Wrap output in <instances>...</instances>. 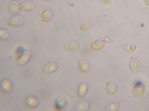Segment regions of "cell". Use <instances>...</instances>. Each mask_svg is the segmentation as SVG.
<instances>
[{
	"instance_id": "obj_3",
	"label": "cell",
	"mask_w": 149,
	"mask_h": 111,
	"mask_svg": "<svg viewBox=\"0 0 149 111\" xmlns=\"http://www.w3.org/2000/svg\"><path fill=\"white\" fill-rule=\"evenodd\" d=\"M59 68L58 64L56 62H50L47 64L43 69V73L46 75L53 74Z\"/></svg>"
},
{
	"instance_id": "obj_22",
	"label": "cell",
	"mask_w": 149,
	"mask_h": 111,
	"mask_svg": "<svg viewBox=\"0 0 149 111\" xmlns=\"http://www.w3.org/2000/svg\"><path fill=\"white\" fill-rule=\"evenodd\" d=\"M25 51H24V49L22 46H20V47L17 48V49L15 50V55L19 58L22 54L24 53V52Z\"/></svg>"
},
{
	"instance_id": "obj_12",
	"label": "cell",
	"mask_w": 149,
	"mask_h": 111,
	"mask_svg": "<svg viewBox=\"0 0 149 111\" xmlns=\"http://www.w3.org/2000/svg\"><path fill=\"white\" fill-rule=\"evenodd\" d=\"M21 10L22 11H30L35 8V4L30 1H25L20 4Z\"/></svg>"
},
{
	"instance_id": "obj_15",
	"label": "cell",
	"mask_w": 149,
	"mask_h": 111,
	"mask_svg": "<svg viewBox=\"0 0 149 111\" xmlns=\"http://www.w3.org/2000/svg\"><path fill=\"white\" fill-rule=\"evenodd\" d=\"M78 68H79L80 71L85 73L89 71L91 66L89 63L86 60H81L79 62Z\"/></svg>"
},
{
	"instance_id": "obj_9",
	"label": "cell",
	"mask_w": 149,
	"mask_h": 111,
	"mask_svg": "<svg viewBox=\"0 0 149 111\" xmlns=\"http://www.w3.org/2000/svg\"><path fill=\"white\" fill-rule=\"evenodd\" d=\"M54 16L53 11L50 9H47L42 12L41 15V20L44 22H47L52 20Z\"/></svg>"
},
{
	"instance_id": "obj_14",
	"label": "cell",
	"mask_w": 149,
	"mask_h": 111,
	"mask_svg": "<svg viewBox=\"0 0 149 111\" xmlns=\"http://www.w3.org/2000/svg\"><path fill=\"white\" fill-rule=\"evenodd\" d=\"M26 103L28 106L31 108H35L38 105L39 101L36 97H29L26 99Z\"/></svg>"
},
{
	"instance_id": "obj_8",
	"label": "cell",
	"mask_w": 149,
	"mask_h": 111,
	"mask_svg": "<svg viewBox=\"0 0 149 111\" xmlns=\"http://www.w3.org/2000/svg\"><path fill=\"white\" fill-rule=\"evenodd\" d=\"M88 85L86 82L81 83L79 85L78 88L77 93L78 97L80 99H83L85 97L88 90Z\"/></svg>"
},
{
	"instance_id": "obj_19",
	"label": "cell",
	"mask_w": 149,
	"mask_h": 111,
	"mask_svg": "<svg viewBox=\"0 0 149 111\" xmlns=\"http://www.w3.org/2000/svg\"><path fill=\"white\" fill-rule=\"evenodd\" d=\"M92 28V24L89 22H85L81 24L80 30L81 31L87 32Z\"/></svg>"
},
{
	"instance_id": "obj_4",
	"label": "cell",
	"mask_w": 149,
	"mask_h": 111,
	"mask_svg": "<svg viewBox=\"0 0 149 111\" xmlns=\"http://www.w3.org/2000/svg\"><path fill=\"white\" fill-rule=\"evenodd\" d=\"M79 44L75 41H69L67 42L63 46V51L66 52H74L79 48Z\"/></svg>"
},
{
	"instance_id": "obj_23",
	"label": "cell",
	"mask_w": 149,
	"mask_h": 111,
	"mask_svg": "<svg viewBox=\"0 0 149 111\" xmlns=\"http://www.w3.org/2000/svg\"><path fill=\"white\" fill-rule=\"evenodd\" d=\"M100 2L103 6H109L112 3V0H100Z\"/></svg>"
},
{
	"instance_id": "obj_25",
	"label": "cell",
	"mask_w": 149,
	"mask_h": 111,
	"mask_svg": "<svg viewBox=\"0 0 149 111\" xmlns=\"http://www.w3.org/2000/svg\"><path fill=\"white\" fill-rule=\"evenodd\" d=\"M104 41H105L106 42H110L111 41V39H109V37H105L104 39Z\"/></svg>"
},
{
	"instance_id": "obj_13",
	"label": "cell",
	"mask_w": 149,
	"mask_h": 111,
	"mask_svg": "<svg viewBox=\"0 0 149 111\" xmlns=\"http://www.w3.org/2000/svg\"><path fill=\"white\" fill-rule=\"evenodd\" d=\"M106 91L111 94H114L117 90V85L113 81H109L106 83Z\"/></svg>"
},
{
	"instance_id": "obj_5",
	"label": "cell",
	"mask_w": 149,
	"mask_h": 111,
	"mask_svg": "<svg viewBox=\"0 0 149 111\" xmlns=\"http://www.w3.org/2000/svg\"><path fill=\"white\" fill-rule=\"evenodd\" d=\"M145 91V85L140 82L136 83L133 88V94L135 97H139L143 94Z\"/></svg>"
},
{
	"instance_id": "obj_16",
	"label": "cell",
	"mask_w": 149,
	"mask_h": 111,
	"mask_svg": "<svg viewBox=\"0 0 149 111\" xmlns=\"http://www.w3.org/2000/svg\"><path fill=\"white\" fill-rule=\"evenodd\" d=\"M104 43L101 40H96L91 44V48L93 51H98L103 48Z\"/></svg>"
},
{
	"instance_id": "obj_21",
	"label": "cell",
	"mask_w": 149,
	"mask_h": 111,
	"mask_svg": "<svg viewBox=\"0 0 149 111\" xmlns=\"http://www.w3.org/2000/svg\"><path fill=\"white\" fill-rule=\"evenodd\" d=\"M1 38L2 39H8L10 37V34L9 32L7 30H4V29H2L1 30Z\"/></svg>"
},
{
	"instance_id": "obj_20",
	"label": "cell",
	"mask_w": 149,
	"mask_h": 111,
	"mask_svg": "<svg viewBox=\"0 0 149 111\" xmlns=\"http://www.w3.org/2000/svg\"><path fill=\"white\" fill-rule=\"evenodd\" d=\"M119 105L118 103L112 102L108 104L106 107V110L107 111H116L118 109Z\"/></svg>"
},
{
	"instance_id": "obj_7",
	"label": "cell",
	"mask_w": 149,
	"mask_h": 111,
	"mask_svg": "<svg viewBox=\"0 0 149 111\" xmlns=\"http://www.w3.org/2000/svg\"><path fill=\"white\" fill-rule=\"evenodd\" d=\"M1 88L4 92L10 93L12 89V83L11 81L9 79H4L1 82Z\"/></svg>"
},
{
	"instance_id": "obj_17",
	"label": "cell",
	"mask_w": 149,
	"mask_h": 111,
	"mask_svg": "<svg viewBox=\"0 0 149 111\" xmlns=\"http://www.w3.org/2000/svg\"><path fill=\"white\" fill-rule=\"evenodd\" d=\"M123 48L124 51L129 53H131L135 51L136 49V46L133 43L127 42L124 44Z\"/></svg>"
},
{
	"instance_id": "obj_26",
	"label": "cell",
	"mask_w": 149,
	"mask_h": 111,
	"mask_svg": "<svg viewBox=\"0 0 149 111\" xmlns=\"http://www.w3.org/2000/svg\"><path fill=\"white\" fill-rule=\"evenodd\" d=\"M46 1H51V0H46Z\"/></svg>"
},
{
	"instance_id": "obj_2",
	"label": "cell",
	"mask_w": 149,
	"mask_h": 111,
	"mask_svg": "<svg viewBox=\"0 0 149 111\" xmlns=\"http://www.w3.org/2000/svg\"><path fill=\"white\" fill-rule=\"evenodd\" d=\"M7 10L10 14L17 15L21 10L20 4L17 0H12L8 4Z\"/></svg>"
},
{
	"instance_id": "obj_1",
	"label": "cell",
	"mask_w": 149,
	"mask_h": 111,
	"mask_svg": "<svg viewBox=\"0 0 149 111\" xmlns=\"http://www.w3.org/2000/svg\"><path fill=\"white\" fill-rule=\"evenodd\" d=\"M24 22V18L21 15H15L10 17L6 21V24L10 27H17L21 26Z\"/></svg>"
},
{
	"instance_id": "obj_11",
	"label": "cell",
	"mask_w": 149,
	"mask_h": 111,
	"mask_svg": "<svg viewBox=\"0 0 149 111\" xmlns=\"http://www.w3.org/2000/svg\"><path fill=\"white\" fill-rule=\"evenodd\" d=\"M67 102L63 97H58L55 102L56 108L59 110H62L66 108Z\"/></svg>"
},
{
	"instance_id": "obj_18",
	"label": "cell",
	"mask_w": 149,
	"mask_h": 111,
	"mask_svg": "<svg viewBox=\"0 0 149 111\" xmlns=\"http://www.w3.org/2000/svg\"><path fill=\"white\" fill-rule=\"evenodd\" d=\"M89 108V103L87 101H82L78 103L76 105V110L77 111H87Z\"/></svg>"
},
{
	"instance_id": "obj_10",
	"label": "cell",
	"mask_w": 149,
	"mask_h": 111,
	"mask_svg": "<svg viewBox=\"0 0 149 111\" xmlns=\"http://www.w3.org/2000/svg\"><path fill=\"white\" fill-rule=\"evenodd\" d=\"M130 68L132 73L138 72L140 68L139 60L135 57H131L130 61Z\"/></svg>"
},
{
	"instance_id": "obj_24",
	"label": "cell",
	"mask_w": 149,
	"mask_h": 111,
	"mask_svg": "<svg viewBox=\"0 0 149 111\" xmlns=\"http://www.w3.org/2000/svg\"><path fill=\"white\" fill-rule=\"evenodd\" d=\"M143 3L146 6H149V0H143Z\"/></svg>"
},
{
	"instance_id": "obj_6",
	"label": "cell",
	"mask_w": 149,
	"mask_h": 111,
	"mask_svg": "<svg viewBox=\"0 0 149 111\" xmlns=\"http://www.w3.org/2000/svg\"><path fill=\"white\" fill-rule=\"evenodd\" d=\"M31 57V53L29 51H26L18 58L17 63L20 65H24L29 62Z\"/></svg>"
}]
</instances>
